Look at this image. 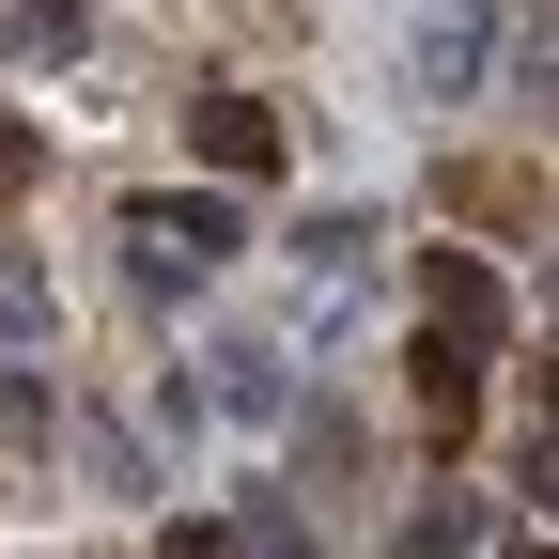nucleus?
Masks as SVG:
<instances>
[{"instance_id": "nucleus-1", "label": "nucleus", "mask_w": 559, "mask_h": 559, "mask_svg": "<svg viewBox=\"0 0 559 559\" xmlns=\"http://www.w3.org/2000/svg\"><path fill=\"white\" fill-rule=\"evenodd\" d=\"M481 62H498V0H419L404 16V94L419 109H466Z\"/></svg>"}, {"instance_id": "nucleus-2", "label": "nucleus", "mask_w": 559, "mask_h": 559, "mask_svg": "<svg viewBox=\"0 0 559 559\" xmlns=\"http://www.w3.org/2000/svg\"><path fill=\"white\" fill-rule=\"evenodd\" d=\"M124 234H140V296H187L202 264H234V202H124Z\"/></svg>"}, {"instance_id": "nucleus-3", "label": "nucleus", "mask_w": 559, "mask_h": 559, "mask_svg": "<svg viewBox=\"0 0 559 559\" xmlns=\"http://www.w3.org/2000/svg\"><path fill=\"white\" fill-rule=\"evenodd\" d=\"M419 326H436V342H498L513 311H498V264H481V249H419Z\"/></svg>"}, {"instance_id": "nucleus-4", "label": "nucleus", "mask_w": 559, "mask_h": 559, "mask_svg": "<svg viewBox=\"0 0 559 559\" xmlns=\"http://www.w3.org/2000/svg\"><path fill=\"white\" fill-rule=\"evenodd\" d=\"M404 404H419V436H466V419H481V342H436V326H419V358H404Z\"/></svg>"}, {"instance_id": "nucleus-5", "label": "nucleus", "mask_w": 559, "mask_h": 559, "mask_svg": "<svg viewBox=\"0 0 559 559\" xmlns=\"http://www.w3.org/2000/svg\"><path fill=\"white\" fill-rule=\"evenodd\" d=\"M187 140H202V171H280V109L264 94H202Z\"/></svg>"}, {"instance_id": "nucleus-6", "label": "nucleus", "mask_w": 559, "mask_h": 559, "mask_svg": "<svg viewBox=\"0 0 559 559\" xmlns=\"http://www.w3.org/2000/svg\"><path fill=\"white\" fill-rule=\"evenodd\" d=\"M79 47H94L79 0H0V62H16V79H47V62H79Z\"/></svg>"}, {"instance_id": "nucleus-7", "label": "nucleus", "mask_w": 559, "mask_h": 559, "mask_svg": "<svg viewBox=\"0 0 559 559\" xmlns=\"http://www.w3.org/2000/svg\"><path fill=\"white\" fill-rule=\"evenodd\" d=\"M389 559H481V498H419L389 528Z\"/></svg>"}, {"instance_id": "nucleus-8", "label": "nucleus", "mask_w": 559, "mask_h": 559, "mask_svg": "<svg viewBox=\"0 0 559 559\" xmlns=\"http://www.w3.org/2000/svg\"><path fill=\"white\" fill-rule=\"evenodd\" d=\"M202 404H218V419H280V358H264V342H218V389H202Z\"/></svg>"}, {"instance_id": "nucleus-9", "label": "nucleus", "mask_w": 559, "mask_h": 559, "mask_svg": "<svg viewBox=\"0 0 559 559\" xmlns=\"http://www.w3.org/2000/svg\"><path fill=\"white\" fill-rule=\"evenodd\" d=\"M451 202H466V218H498V234L544 218V187H528V171H451Z\"/></svg>"}, {"instance_id": "nucleus-10", "label": "nucleus", "mask_w": 559, "mask_h": 559, "mask_svg": "<svg viewBox=\"0 0 559 559\" xmlns=\"http://www.w3.org/2000/svg\"><path fill=\"white\" fill-rule=\"evenodd\" d=\"M513 79H528V109H544V124H559V16H544V32H528V62H513Z\"/></svg>"}, {"instance_id": "nucleus-11", "label": "nucleus", "mask_w": 559, "mask_h": 559, "mask_svg": "<svg viewBox=\"0 0 559 559\" xmlns=\"http://www.w3.org/2000/svg\"><path fill=\"white\" fill-rule=\"evenodd\" d=\"M0 187H32V140H16V109H0Z\"/></svg>"}, {"instance_id": "nucleus-12", "label": "nucleus", "mask_w": 559, "mask_h": 559, "mask_svg": "<svg viewBox=\"0 0 559 559\" xmlns=\"http://www.w3.org/2000/svg\"><path fill=\"white\" fill-rule=\"evenodd\" d=\"M528 498H544V513H559V436H544V466H528Z\"/></svg>"}, {"instance_id": "nucleus-13", "label": "nucleus", "mask_w": 559, "mask_h": 559, "mask_svg": "<svg viewBox=\"0 0 559 559\" xmlns=\"http://www.w3.org/2000/svg\"><path fill=\"white\" fill-rule=\"evenodd\" d=\"M171 559H218V544H171Z\"/></svg>"}]
</instances>
